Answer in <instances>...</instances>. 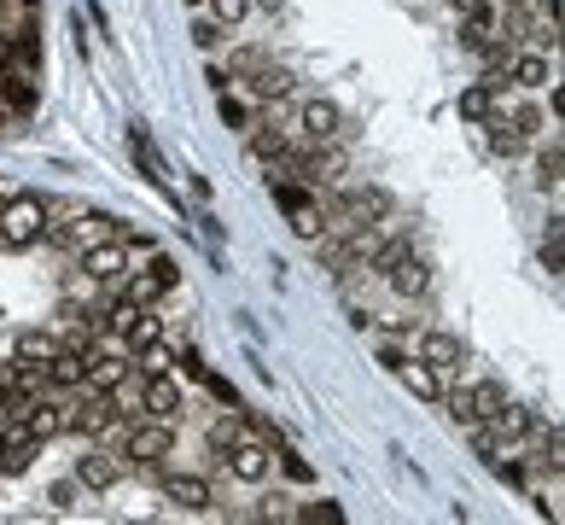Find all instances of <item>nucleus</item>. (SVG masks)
<instances>
[{
    "instance_id": "obj_14",
    "label": "nucleus",
    "mask_w": 565,
    "mask_h": 525,
    "mask_svg": "<svg viewBox=\"0 0 565 525\" xmlns=\"http://www.w3.org/2000/svg\"><path fill=\"white\" fill-rule=\"evenodd\" d=\"M298 129H303L309 140H315V146L338 140V135H344V111H338V100H303Z\"/></svg>"
},
{
    "instance_id": "obj_5",
    "label": "nucleus",
    "mask_w": 565,
    "mask_h": 525,
    "mask_svg": "<svg viewBox=\"0 0 565 525\" xmlns=\"http://www.w3.org/2000/svg\"><path fill=\"white\" fill-rule=\"evenodd\" d=\"M175 286H181V263H175L169 251H152V263H146V269L123 275V298L152 304V298H164V292H175Z\"/></svg>"
},
{
    "instance_id": "obj_16",
    "label": "nucleus",
    "mask_w": 565,
    "mask_h": 525,
    "mask_svg": "<svg viewBox=\"0 0 565 525\" xmlns=\"http://www.w3.org/2000/svg\"><path fill=\"white\" fill-rule=\"evenodd\" d=\"M117 333H123V350H129V356H140L146 345H158V339H164V315L152 310V304H140V310L117 327Z\"/></svg>"
},
{
    "instance_id": "obj_30",
    "label": "nucleus",
    "mask_w": 565,
    "mask_h": 525,
    "mask_svg": "<svg viewBox=\"0 0 565 525\" xmlns=\"http://www.w3.org/2000/svg\"><path fill=\"white\" fill-rule=\"evenodd\" d=\"M216 111H222V123H228V129H251V111H245V100H233L228 88H222V105H216Z\"/></svg>"
},
{
    "instance_id": "obj_37",
    "label": "nucleus",
    "mask_w": 565,
    "mask_h": 525,
    "mask_svg": "<svg viewBox=\"0 0 565 525\" xmlns=\"http://www.w3.org/2000/svg\"><path fill=\"white\" fill-rule=\"evenodd\" d=\"M233 432H239V426H228V420H222V426H210V450L222 455V450H228V438H233Z\"/></svg>"
},
{
    "instance_id": "obj_38",
    "label": "nucleus",
    "mask_w": 565,
    "mask_h": 525,
    "mask_svg": "<svg viewBox=\"0 0 565 525\" xmlns=\"http://www.w3.org/2000/svg\"><path fill=\"white\" fill-rule=\"evenodd\" d=\"M496 473H501V479H507V485H525V467H519V461H501Z\"/></svg>"
},
{
    "instance_id": "obj_26",
    "label": "nucleus",
    "mask_w": 565,
    "mask_h": 525,
    "mask_svg": "<svg viewBox=\"0 0 565 525\" xmlns=\"http://www.w3.org/2000/svg\"><path fill=\"white\" fill-rule=\"evenodd\" d=\"M298 520H309V525H338V520H344V508L321 496V502H303V508H298Z\"/></svg>"
},
{
    "instance_id": "obj_6",
    "label": "nucleus",
    "mask_w": 565,
    "mask_h": 525,
    "mask_svg": "<svg viewBox=\"0 0 565 525\" xmlns=\"http://www.w3.org/2000/svg\"><path fill=\"white\" fill-rule=\"evenodd\" d=\"M129 263H134V251L123 245V234H117V240L100 234L94 245H82V263H76V269L94 280V286H117V280L129 275Z\"/></svg>"
},
{
    "instance_id": "obj_29",
    "label": "nucleus",
    "mask_w": 565,
    "mask_h": 525,
    "mask_svg": "<svg viewBox=\"0 0 565 525\" xmlns=\"http://www.w3.org/2000/svg\"><path fill=\"white\" fill-rule=\"evenodd\" d=\"M140 356H146V362H140L146 374H164L169 362H181V356H175V345H164V339H158V345H146V350H140Z\"/></svg>"
},
{
    "instance_id": "obj_21",
    "label": "nucleus",
    "mask_w": 565,
    "mask_h": 525,
    "mask_svg": "<svg viewBox=\"0 0 565 525\" xmlns=\"http://www.w3.org/2000/svg\"><path fill=\"white\" fill-rule=\"evenodd\" d=\"M53 350H59V333H47V327H24V333L12 339V362H30V368H41Z\"/></svg>"
},
{
    "instance_id": "obj_20",
    "label": "nucleus",
    "mask_w": 565,
    "mask_h": 525,
    "mask_svg": "<svg viewBox=\"0 0 565 525\" xmlns=\"http://www.w3.org/2000/svg\"><path fill=\"white\" fill-rule=\"evenodd\" d=\"M0 47H6V65L41 70V35H35V24H18L12 35H0Z\"/></svg>"
},
{
    "instance_id": "obj_4",
    "label": "nucleus",
    "mask_w": 565,
    "mask_h": 525,
    "mask_svg": "<svg viewBox=\"0 0 565 525\" xmlns=\"http://www.w3.org/2000/svg\"><path fill=\"white\" fill-rule=\"evenodd\" d=\"M373 269L391 280L402 298H420V292H426V280H432L426 257H414V251H408L402 240H397V245H385V251H373Z\"/></svg>"
},
{
    "instance_id": "obj_3",
    "label": "nucleus",
    "mask_w": 565,
    "mask_h": 525,
    "mask_svg": "<svg viewBox=\"0 0 565 525\" xmlns=\"http://www.w3.org/2000/svg\"><path fill=\"white\" fill-rule=\"evenodd\" d=\"M222 467H228L233 479H245V485H263L268 473H274V444H268L263 432H233L228 450H222Z\"/></svg>"
},
{
    "instance_id": "obj_11",
    "label": "nucleus",
    "mask_w": 565,
    "mask_h": 525,
    "mask_svg": "<svg viewBox=\"0 0 565 525\" xmlns=\"http://www.w3.org/2000/svg\"><path fill=\"white\" fill-rule=\"evenodd\" d=\"M129 350H94L88 356V374H82V391H123L129 385Z\"/></svg>"
},
{
    "instance_id": "obj_15",
    "label": "nucleus",
    "mask_w": 565,
    "mask_h": 525,
    "mask_svg": "<svg viewBox=\"0 0 565 525\" xmlns=\"http://www.w3.org/2000/svg\"><path fill=\"white\" fill-rule=\"evenodd\" d=\"M129 158L140 164V175L164 193V199H175V187H169V170H164V158H158V146H152V135L140 129V123H129Z\"/></svg>"
},
{
    "instance_id": "obj_17",
    "label": "nucleus",
    "mask_w": 565,
    "mask_h": 525,
    "mask_svg": "<svg viewBox=\"0 0 565 525\" xmlns=\"http://www.w3.org/2000/svg\"><path fill=\"white\" fill-rule=\"evenodd\" d=\"M501 409H507V385H501V380H478V385H466V415H472V426L496 420Z\"/></svg>"
},
{
    "instance_id": "obj_13",
    "label": "nucleus",
    "mask_w": 565,
    "mask_h": 525,
    "mask_svg": "<svg viewBox=\"0 0 565 525\" xmlns=\"http://www.w3.org/2000/svg\"><path fill=\"white\" fill-rule=\"evenodd\" d=\"M117 479H123V455L117 450H88L82 461H76V485L94 490V496L117 490Z\"/></svg>"
},
{
    "instance_id": "obj_10",
    "label": "nucleus",
    "mask_w": 565,
    "mask_h": 525,
    "mask_svg": "<svg viewBox=\"0 0 565 525\" xmlns=\"http://www.w3.org/2000/svg\"><path fill=\"white\" fill-rule=\"evenodd\" d=\"M420 362H426L432 374H455V368L466 362L461 333H449V327H426V333H420Z\"/></svg>"
},
{
    "instance_id": "obj_19",
    "label": "nucleus",
    "mask_w": 565,
    "mask_h": 525,
    "mask_svg": "<svg viewBox=\"0 0 565 525\" xmlns=\"http://www.w3.org/2000/svg\"><path fill=\"white\" fill-rule=\"evenodd\" d=\"M24 426H30V438H41V444H47V438H59V432H65V403H53V397H35L30 409H24Z\"/></svg>"
},
{
    "instance_id": "obj_35",
    "label": "nucleus",
    "mask_w": 565,
    "mask_h": 525,
    "mask_svg": "<svg viewBox=\"0 0 565 525\" xmlns=\"http://www.w3.org/2000/svg\"><path fill=\"white\" fill-rule=\"evenodd\" d=\"M513 129H519V135H536V129H542V111H536V105H519V111H513Z\"/></svg>"
},
{
    "instance_id": "obj_34",
    "label": "nucleus",
    "mask_w": 565,
    "mask_h": 525,
    "mask_svg": "<svg viewBox=\"0 0 565 525\" xmlns=\"http://www.w3.org/2000/svg\"><path fill=\"white\" fill-rule=\"evenodd\" d=\"M76 490H82V485H76V479H65V485H53L47 496H53V508H59V514H70V508H76Z\"/></svg>"
},
{
    "instance_id": "obj_31",
    "label": "nucleus",
    "mask_w": 565,
    "mask_h": 525,
    "mask_svg": "<svg viewBox=\"0 0 565 525\" xmlns=\"http://www.w3.org/2000/svg\"><path fill=\"white\" fill-rule=\"evenodd\" d=\"M274 461H280V473H286V479H298V485H309V479H315V467H309L303 455H292V450H280Z\"/></svg>"
},
{
    "instance_id": "obj_22",
    "label": "nucleus",
    "mask_w": 565,
    "mask_h": 525,
    "mask_svg": "<svg viewBox=\"0 0 565 525\" xmlns=\"http://www.w3.org/2000/svg\"><path fill=\"white\" fill-rule=\"evenodd\" d=\"M496 100H501V82H472L461 94V117L466 123H490L496 117Z\"/></svg>"
},
{
    "instance_id": "obj_9",
    "label": "nucleus",
    "mask_w": 565,
    "mask_h": 525,
    "mask_svg": "<svg viewBox=\"0 0 565 525\" xmlns=\"http://www.w3.org/2000/svg\"><path fill=\"white\" fill-rule=\"evenodd\" d=\"M181 409H187V391L169 380V368H164V374H146V385H140V415L181 420Z\"/></svg>"
},
{
    "instance_id": "obj_7",
    "label": "nucleus",
    "mask_w": 565,
    "mask_h": 525,
    "mask_svg": "<svg viewBox=\"0 0 565 525\" xmlns=\"http://www.w3.org/2000/svg\"><path fill=\"white\" fill-rule=\"evenodd\" d=\"M158 485L175 514H210V502H216L210 479H199V473H158Z\"/></svg>"
},
{
    "instance_id": "obj_40",
    "label": "nucleus",
    "mask_w": 565,
    "mask_h": 525,
    "mask_svg": "<svg viewBox=\"0 0 565 525\" xmlns=\"http://www.w3.org/2000/svg\"><path fill=\"white\" fill-rule=\"evenodd\" d=\"M187 6H199V0H187Z\"/></svg>"
},
{
    "instance_id": "obj_39",
    "label": "nucleus",
    "mask_w": 565,
    "mask_h": 525,
    "mask_svg": "<svg viewBox=\"0 0 565 525\" xmlns=\"http://www.w3.org/2000/svg\"><path fill=\"white\" fill-rule=\"evenodd\" d=\"M18 6H35V0H18Z\"/></svg>"
},
{
    "instance_id": "obj_1",
    "label": "nucleus",
    "mask_w": 565,
    "mask_h": 525,
    "mask_svg": "<svg viewBox=\"0 0 565 525\" xmlns=\"http://www.w3.org/2000/svg\"><path fill=\"white\" fill-rule=\"evenodd\" d=\"M117 455L134 461V467H164V455H175V420H152V415L129 420Z\"/></svg>"
},
{
    "instance_id": "obj_25",
    "label": "nucleus",
    "mask_w": 565,
    "mask_h": 525,
    "mask_svg": "<svg viewBox=\"0 0 565 525\" xmlns=\"http://www.w3.org/2000/svg\"><path fill=\"white\" fill-rule=\"evenodd\" d=\"M286 88H292V76H286V70H257V76H251V94H257V100H280V94H286Z\"/></svg>"
},
{
    "instance_id": "obj_23",
    "label": "nucleus",
    "mask_w": 565,
    "mask_h": 525,
    "mask_svg": "<svg viewBox=\"0 0 565 525\" xmlns=\"http://www.w3.org/2000/svg\"><path fill=\"white\" fill-rule=\"evenodd\" d=\"M507 76H513L519 88H548V59H542V53H513V59H507Z\"/></svg>"
},
{
    "instance_id": "obj_12",
    "label": "nucleus",
    "mask_w": 565,
    "mask_h": 525,
    "mask_svg": "<svg viewBox=\"0 0 565 525\" xmlns=\"http://www.w3.org/2000/svg\"><path fill=\"white\" fill-rule=\"evenodd\" d=\"M35 105H41L35 70H18V65H6V70H0V111H6V117H30Z\"/></svg>"
},
{
    "instance_id": "obj_8",
    "label": "nucleus",
    "mask_w": 565,
    "mask_h": 525,
    "mask_svg": "<svg viewBox=\"0 0 565 525\" xmlns=\"http://www.w3.org/2000/svg\"><path fill=\"white\" fill-rule=\"evenodd\" d=\"M385 368H391V374H397V380L408 385L414 397H420V403H443V374H432V368H426L420 356H402V350H385Z\"/></svg>"
},
{
    "instance_id": "obj_27",
    "label": "nucleus",
    "mask_w": 565,
    "mask_h": 525,
    "mask_svg": "<svg viewBox=\"0 0 565 525\" xmlns=\"http://www.w3.org/2000/svg\"><path fill=\"white\" fill-rule=\"evenodd\" d=\"M536 170H542V187H560V170H565V152H560V140H554V146H542V158H536Z\"/></svg>"
},
{
    "instance_id": "obj_32",
    "label": "nucleus",
    "mask_w": 565,
    "mask_h": 525,
    "mask_svg": "<svg viewBox=\"0 0 565 525\" xmlns=\"http://www.w3.org/2000/svg\"><path fill=\"white\" fill-rule=\"evenodd\" d=\"M245 12H251V0H210V18L216 24H239Z\"/></svg>"
},
{
    "instance_id": "obj_2",
    "label": "nucleus",
    "mask_w": 565,
    "mask_h": 525,
    "mask_svg": "<svg viewBox=\"0 0 565 525\" xmlns=\"http://www.w3.org/2000/svg\"><path fill=\"white\" fill-rule=\"evenodd\" d=\"M47 240V205L35 193H18V199H0V245L24 251V245Z\"/></svg>"
},
{
    "instance_id": "obj_24",
    "label": "nucleus",
    "mask_w": 565,
    "mask_h": 525,
    "mask_svg": "<svg viewBox=\"0 0 565 525\" xmlns=\"http://www.w3.org/2000/svg\"><path fill=\"white\" fill-rule=\"evenodd\" d=\"M251 158H257V164H286V158H292V140L280 135V129H257V135H251Z\"/></svg>"
},
{
    "instance_id": "obj_18",
    "label": "nucleus",
    "mask_w": 565,
    "mask_h": 525,
    "mask_svg": "<svg viewBox=\"0 0 565 525\" xmlns=\"http://www.w3.org/2000/svg\"><path fill=\"white\" fill-rule=\"evenodd\" d=\"M105 228H111V216H70V222H59V228L47 222V240L53 245H94Z\"/></svg>"
},
{
    "instance_id": "obj_36",
    "label": "nucleus",
    "mask_w": 565,
    "mask_h": 525,
    "mask_svg": "<svg viewBox=\"0 0 565 525\" xmlns=\"http://www.w3.org/2000/svg\"><path fill=\"white\" fill-rule=\"evenodd\" d=\"M193 41H199V47H216V41H222V24H216V18H199V24H193Z\"/></svg>"
},
{
    "instance_id": "obj_28",
    "label": "nucleus",
    "mask_w": 565,
    "mask_h": 525,
    "mask_svg": "<svg viewBox=\"0 0 565 525\" xmlns=\"http://www.w3.org/2000/svg\"><path fill=\"white\" fill-rule=\"evenodd\" d=\"M274 205L280 210H303V205H315V199H309V187H298V181H274Z\"/></svg>"
},
{
    "instance_id": "obj_33",
    "label": "nucleus",
    "mask_w": 565,
    "mask_h": 525,
    "mask_svg": "<svg viewBox=\"0 0 565 525\" xmlns=\"http://www.w3.org/2000/svg\"><path fill=\"white\" fill-rule=\"evenodd\" d=\"M204 385H210V397H216V403H228V409H239V391H233L228 380H222V374H199Z\"/></svg>"
}]
</instances>
